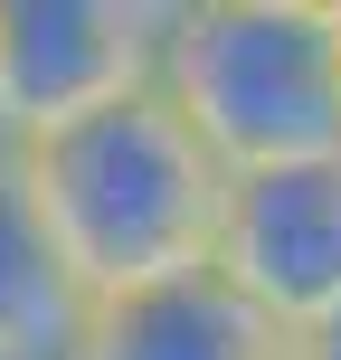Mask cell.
<instances>
[{"label":"cell","instance_id":"cell-8","mask_svg":"<svg viewBox=\"0 0 341 360\" xmlns=\"http://www.w3.org/2000/svg\"><path fill=\"white\" fill-rule=\"evenodd\" d=\"M0 152H10V143H0Z\"/></svg>","mask_w":341,"mask_h":360},{"label":"cell","instance_id":"cell-4","mask_svg":"<svg viewBox=\"0 0 341 360\" xmlns=\"http://www.w3.org/2000/svg\"><path fill=\"white\" fill-rule=\"evenodd\" d=\"M218 275L285 332L332 323L341 313V152L237 180L228 228H218Z\"/></svg>","mask_w":341,"mask_h":360},{"label":"cell","instance_id":"cell-6","mask_svg":"<svg viewBox=\"0 0 341 360\" xmlns=\"http://www.w3.org/2000/svg\"><path fill=\"white\" fill-rule=\"evenodd\" d=\"M86 313L95 304L76 285V266L57 256L19 152H0V360H67Z\"/></svg>","mask_w":341,"mask_h":360},{"label":"cell","instance_id":"cell-1","mask_svg":"<svg viewBox=\"0 0 341 360\" xmlns=\"http://www.w3.org/2000/svg\"><path fill=\"white\" fill-rule=\"evenodd\" d=\"M19 171H29L38 209H48V237L76 266L86 304H114V294L180 285V275L218 266V228H228L237 180L162 86L95 114V124H67L48 143H29Z\"/></svg>","mask_w":341,"mask_h":360},{"label":"cell","instance_id":"cell-5","mask_svg":"<svg viewBox=\"0 0 341 360\" xmlns=\"http://www.w3.org/2000/svg\"><path fill=\"white\" fill-rule=\"evenodd\" d=\"M67 360H294V332L266 323L228 275H180V285H143L86 313Z\"/></svg>","mask_w":341,"mask_h":360},{"label":"cell","instance_id":"cell-7","mask_svg":"<svg viewBox=\"0 0 341 360\" xmlns=\"http://www.w3.org/2000/svg\"><path fill=\"white\" fill-rule=\"evenodd\" d=\"M294 360H341V313L313 323V332H294Z\"/></svg>","mask_w":341,"mask_h":360},{"label":"cell","instance_id":"cell-3","mask_svg":"<svg viewBox=\"0 0 341 360\" xmlns=\"http://www.w3.org/2000/svg\"><path fill=\"white\" fill-rule=\"evenodd\" d=\"M162 38L171 0H0V143L29 152L152 95Z\"/></svg>","mask_w":341,"mask_h":360},{"label":"cell","instance_id":"cell-9","mask_svg":"<svg viewBox=\"0 0 341 360\" xmlns=\"http://www.w3.org/2000/svg\"><path fill=\"white\" fill-rule=\"evenodd\" d=\"M332 10H341V0H332Z\"/></svg>","mask_w":341,"mask_h":360},{"label":"cell","instance_id":"cell-2","mask_svg":"<svg viewBox=\"0 0 341 360\" xmlns=\"http://www.w3.org/2000/svg\"><path fill=\"white\" fill-rule=\"evenodd\" d=\"M162 95L247 171L341 152V10L332 0H171Z\"/></svg>","mask_w":341,"mask_h":360}]
</instances>
